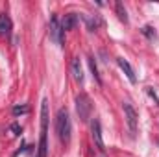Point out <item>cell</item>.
Here are the masks:
<instances>
[{
    "instance_id": "obj_1",
    "label": "cell",
    "mask_w": 159,
    "mask_h": 157,
    "mask_svg": "<svg viewBox=\"0 0 159 157\" xmlns=\"http://www.w3.org/2000/svg\"><path fill=\"white\" fill-rule=\"evenodd\" d=\"M48 100L43 98L41 102V135H39V146H37V157L48 155Z\"/></svg>"
},
{
    "instance_id": "obj_2",
    "label": "cell",
    "mask_w": 159,
    "mask_h": 157,
    "mask_svg": "<svg viewBox=\"0 0 159 157\" xmlns=\"http://www.w3.org/2000/svg\"><path fill=\"white\" fill-rule=\"evenodd\" d=\"M56 129H57L59 141H61L63 144H69V142H70V133H72V124H70V117H69L67 107H61V109L57 111V117H56Z\"/></svg>"
},
{
    "instance_id": "obj_3",
    "label": "cell",
    "mask_w": 159,
    "mask_h": 157,
    "mask_svg": "<svg viewBox=\"0 0 159 157\" xmlns=\"http://www.w3.org/2000/svg\"><path fill=\"white\" fill-rule=\"evenodd\" d=\"M91 111H93V104H91V98L85 94V92H80L76 96V113L81 122H89L91 118Z\"/></svg>"
},
{
    "instance_id": "obj_4",
    "label": "cell",
    "mask_w": 159,
    "mask_h": 157,
    "mask_svg": "<svg viewBox=\"0 0 159 157\" xmlns=\"http://www.w3.org/2000/svg\"><path fill=\"white\" fill-rule=\"evenodd\" d=\"M122 111H124V118H126V124H128V129H129L131 137H135L137 135V128H139V115H137V111L133 109V105L129 102L122 104Z\"/></svg>"
},
{
    "instance_id": "obj_5",
    "label": "cell",
    "mask_w": 159,
    "mask_h": 157,
    "mask_svg": "<svg viewBox=\"0 0 159 157\" xmlns=\"http://www.w3.org/2000/svg\"><path fill=\"white\" fill-rule=\"evenodd\" d=\"M63 30H61V24L57 20L56 15L50 17V24H48V35H50V41H54L57 46H63Z\"/></svg>"
},
{
    "instance_id": "obj_6",
    "label": "cell",
    "mask_w": 159,
    "mask_h": 157,
    "mask_svg": "<svg viewBox=\"0 0 159 157\" xmlns=\"http://www.w3.org/2000/svg\"><path fill=\"white\" fill-rule=\"evenodd\" d=\"M91 133H93V141H94L96 148L104 154L106 152V144H104V139H102V126H100L98 118H93V122H91Z\"/></svg>"
},
{
    "instance_id": "obj_7",
    "label": "cell",
    "mask_w": 159,
    "mask_h": 157,
    "mask_svg": "<svg viewBox=\"0 0 159 157\" xmlns=\"http://www.w3.org/2000/svg\"><path fill=\"white\" fill-rule=\"evenodd\" d=\"M117 63H119V67L122 69V72L126 74V78L129 79V83H137V78H135V72H133L131 65H129L124 57H117Z\"/></svg>"
},
{
    "instance_id": "obj_8",
    "label": "cell",
    "mask_w": 159,
    "mask_h": 157,
    "mask_svg": "<svg viewBox=\"0 0 159 157\" xmlns=\"http://www.w3.org/2000/svg\"><path fill=\"white\" fill-rule=\"evenodd\" d=\"M70 70H72V78L76 79L78 83H83V69H81V61L80 57H74L70 63Z\"/></svg>"
},
{
    "instance_id": "obj_9",
    "label": "cell",
    "mask_w": 159,
    "mask_h": 157,
    "mask_svg": "<svg viewBox=\"0 0 159 157\" xmlns=\"http://www.w3.org/2000/svg\"><path fill=\"white\" fill-rule=\"evenodd\" d=\"M76 22H78V15L76 13H67L63 17V22H61V30L63 32H69V30H72L76 26Z\"/></svg>"
},
{
    "instance_id": "obj_10",
    "label": "cell",
    "mask_w": 159,
    "mask_h": 157,
    "mask_svg": "<svg viewBox=\"0 0 159 157\" xmlns=\"http://www.w3.org/2000/svg\"><path fill=\"white\" fill-rule=\"evenodd\" d=\"M9 32H11V20H9V17L7 15H0V35H9Z\"/></svg>"
},
{
    "instance_id": "obj_11",
    "label": "cell",
    "mask_w": 159,
    "mask_h": 157,
    "mask_svg": "<svg viewBox=\"0 0 159 157\" xmlns=\"http://www.w3.org/2000/svg\"><path fill=\"white\" fill-rule=\"evenodd\" d=\"M89 69H91V72H93V78L96 79V83L102 85V78H100V74H98V67H96V61H94L93 56H89Z\"/></svg>"
},
{
    "instance_id": "obj_12",
    "label": "cell",
    "mask_w": 159,
    "mask_h": 157,
    "mask_svg": "<svg viewBox=\"0 0 159 157\" xmlns=\"http://www.w3.org/2000/svg\"><path fill=\"white\" fill-rule=\"evenodd\" d=\"M115 9H117V15H119L120 20H122L124 24H128V13H126L124 4H122V2H117V4H115Z\"/></svg>"
},
{
    "instance_id": "obj_13",
    "label": "cell",
    "mask_w": 159,
    "mask_h": 157,
    "mask_svg": "<svg viewBox=\"0 0 159 157\" xmlns=\"http://www.w3.org/2000/svg\"><path fill=\"white\" fill-rule=\"evenodd\" d=\"M83 19H85V22H87L89 32H94V30L98 28V24H100V20H98L96 17H83Z\"/></svg>"
},
{
    "instance_id": "obj_14",
    "label": "cell",
    "mask_w": 159,
    "mask_h": 157,
    "mask_svg": "<svg viewBox=\"0 0 159 157\" xmlns=\"http://www.w3.org/2000/svg\"><path fill=\"white\" fill-rule=\"evenodd\" d=\"M24 113H28V105H15V107H13V115H15V117L24 115Z\"/></svg>"
},
{
    "instance_id": "obj_15",
    "label": "cell",
    "mask_w": 159,
    "mask_h": 157,
    "mask_svg": "<svg viewBox=\"0 0 159 157\" xmlns=\"http://www.w3.org/2000/svg\"><path fill=\"white\" fill-rule=\"evenodd\" d=\"M11 131H13V135H20V133H22V128H20L17 122H13V124H11Z\"/></svg>"
},
{
    "instance_id": "obj_16",
    "label": "cell",
    "mask_w": 159,
    "mask_h": 157,
    "mask_svg": "<svg viewBox=\"0 0 159 157\" xmlns=\"http://www.w3.org/2000/svg\"><path fill=\"white\" fill-rule=\"evenodd\" d=\"M146 91H148V94H150V96H152V98L156 100V104H157V105H159V98H157V96H156V92H154V89H150V87H148Z\"/></svg>"
},
{
    "instance_id": "obj_17",
    "label": "cell",
    "mask_w": 159,
    "mask_h": 157,
    "mask_svg": "<svg viewBox=\"0 0 159 157\" xmlns=\"http://www.w3.org/2000/svg\"><path fill=\"white\" fill-rule=\"evenodd\" d=\"M143 32H144V34H146L148 37H154V35H156V34H152V28H150V26H146V28H144Z\"/></svg>"
}]
</instances>
